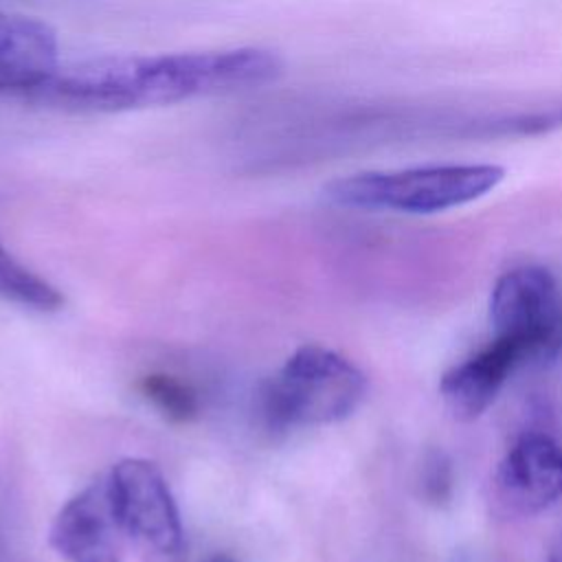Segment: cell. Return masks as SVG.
I'll list each match as a JSON object with an SVG mask.
<instances>
[{
  "mask_svg": "<svg viewBox=\"0 0 562 562\" xmlns=\"http://www.w3.org/2000/svg\"><path fill=\"white\" fill-rule=\"evenodd\" d=\"M494 338L509 342L522 364L553 362L562 353V285L542 266L503 272L490 294Z\"/></svg>",
  "mask_w": 562,
  "mask_h": 562,
  "instance_id": "4",
  "label": "cell"
},
{
  "mask_svg": "<svg viewBox=\"0 0 562 562\" xmlns=\"http://www.w3.org/2000/svg\"><path fill=\"white\" fill-rule=\"evenodd\" d=\"M140 395L169 422L187 424L200 415L198 391L169 373H149L138 382Z\"/></svg>",
  "mask_w": 562,
  "mask_h": 562,
  "instance_id": "11",
  "label": "cell"
},
{
  "mask_svg": "<svg viewBox=\"0 0 562 562\" xmlns=\"http://www.w3.org/2000/svg\"><path fill=\"white\" fill-rule=\"evenodd\" d=\"M503 178L505 169L492 162L358 171L329 180L323 187V195L342 209L432 215L487 195Z\"/></svg>",
  "mask_w": 562,
  "mask_h": 562,
  "instance_id": "2",
  "label": "cell"
},
{
  "mask_svg": "<svg viewBox=\"0 0 562 562\" xmlns=\"http://www.w3.org/2000/svg\"><path fill=\"white\" fill-rule=\"evenodd\" d=\"M281 70L283 59L257 46L101 55L59 66L33 97L68 110L121 112L259 88Z\"/></svg>",
  "mask_w": 562,
  "mask_h": 562,
  "instance_id": "1",
  "label": "cell"
},
{
  "mask_svg": "<svg viewBox=\"0 0 562 562\" xmlns=\"http://www.w3.org/2000/svg\"><path fill=\"white\" fill-rule=\"evenodd\" d=\"M0 299L11 301L20 307L37 312H57L64 307V294L22 266L2 244H0Z\"/></svg>",
  "mask_w": 562,
  "mask_h": 562,
  "instance_id": "10",
  "label": "cell"
},
{
  "mask_svg": "<svg viewBox=\"0 0 562 562\" xmlns=\"http://www.w3.org/2000/svg\"><path fill=\"white\" fill-rule=\"evenodd\" d=\"M367 395V375L342 353L307 342L261 384L259 413L268 428L292 430L347 419Z\"/></svg>",
  "mask_w": 562,
  "mask_h": 562,
  "instance_id": "3",
  "label": "cell"
},
{
  "mask_svg": "<svg viewBox=\"0 0 562 562\" xmlns=\"http://www.w3.org/2000/svg\"><path fill=\"white\" fill-rule=\"evenodd\" d=\"M57 33L37 18L0 11V92H40L59 68Z\"/></svg>",
  "mask_w": 562,
  "mask_h": 562,
  "instance_id": "8",
  "label": "cell"
},
{
  "mask_svg": "<svg viewBox=\"0 0 562 562\" xmlns=\"http://www.w3.org/2000/svg\"><path fill=\"white\" fill-rule=\"evenodd\" d=\"M452 490V468L443 452H430L422 468V494L432 501L441 503L450 496Z\"/></svg>",
  "mask_w": 562,
  "mask_h": 562,
  "instance_id": "12",
  "label": "cell"
},
{
  "mask_svg": "<svg viewBox=\"0 0 562 562\" xmlns=\"http://www.w3.org/2000/svg\"><path fill=\"white\" fill-rule=\"evenodd\" d=\"M522 367L516 349L492 338L483 349L450 367L439 380V395L448 413L459 422L479 419L498 397L514 369Z\"/></svg>",
  "mask_w": 562,
  "mask_h": 562,
  "instance_id": "9",
  "label": "cell"
},
{
  "mask_svg": "<svg viewBox=\"0 0 562 562\" xmlns=\"http://www.w3.org/2000/svg\"><path fill=\"white\" fill-rule=\"evenodd\" d=\"M549 562H562V538L558 540L555 549L551 551V555H549Z\"/></svg>",
  "mask_w": 562,
  "mask_h": 562,
  "instance_id": "14",
  "label": "cell"
},
{
  "mask_svg": "<svg viewBox=\"0 0 562 562\" xmlns=\"http://www.w3.org/2000/svg\"><path fill=\"white\" fill-rule=\"evenodd\" d=\"M108 487L125 538L154 562H176L184 529L162 470L149 459L125 457L110 468Z\"/></svg>",
  "mask_w": 562,
  "mask_h": 562,
  "instance_id": "5",
  "label": "cell"
},
{
  "mask_svg": "<svg viewBox=\"0 0 562 562\" xmlns=\"http://www.w3.org/2000/svg\"><path fill=\"white\" fill-rule=\"evenodd\" d=\"M125 540L112 507L108 476L70 496L48 527V544L66 562H123Z\"/></svg>",
  "mask_w": 562,
  "mask_h": 562,
  "instance_id": "6",
  "label": "cell"
},
{
  "mask_svg": "<svg viewBox=\"0 0 562 562\" xmlns=\"http://www.w3.org/2000/svg\"><path fill=\"white\" fill-rule=\"evenodd\" d=\"M204 562H237V560L231 558L228 553H213V555H209Z\"/></svg>",
  "mask_w": 562,
  "mask_h": 562,
  "instance_id": "13",
  "label": "cell"
},
{
  "mask_svg": "<svg viewBox=\"0 0 562 562\" xmlns=\"http://www.w3.org/2000/svg\"><path fill=\"white\" fill-rule=\"evenodd\" d=\"M498 503L533 516L562 498V446L542 430H527L507 448L494 472Z\"/></svg>",
  "mask_w": 562,
  "mask_h": 562,
  "instance_id": "7",
  "label": "cell"
}]
</instances>
